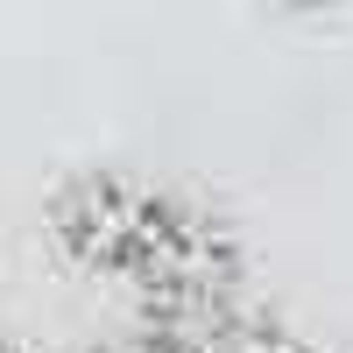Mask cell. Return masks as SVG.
<instances>
[{"mask_svg": "<svg viewBox=\"0 0 353 353\" xmlns=\"http://www.w3.org/2000/svg\"><path fill=\"white\" fill-rule=\"evenodd\" d=\"M269 8H283V14H318L325 0H269Z\"/></svg>", "mask_w": 353, "mask_h": 353, "instance_id": "obj_1", "label": "cell"}]
</instances>
